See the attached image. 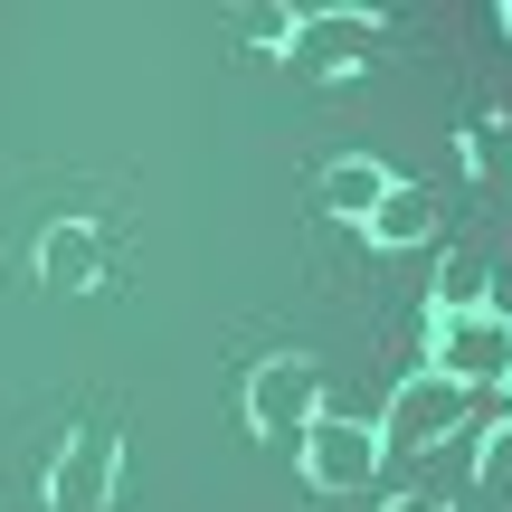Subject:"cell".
<instances>
[{"instance_id":"1","label":"cell","mask_w":512,"mask_h":512,"mask_svg":"<svg viewBox=\"0 0 512 512\" xmlns=\"http://www.w3.org/2000/svg\"><path fill=\"white\" fill-rule=\"evenodd\" d=\"M370 427H380V456H437L446 437L475 427V389H456L446 370H408Z\"/></svg>"},{"instance_id":"2","label":"cell","mask_w":512,"mask_h":512,"mask_svg":"<svg viewBox=\"0 0 512 512\" xmlns=\"http://www.w3.org/2000/svg\"><path fill=\"white\" fill-rule=\"evenodd\" d=\"M313 418H323V370H313L304 351H275V361L247 370V427L266 446H304Z\"/></svg>"},{"instance_id":"3","label":"cell","mask_w":512,"mask_h":512,"mask_svg":"<svg viewBox=\"0 0 512 512\" xmlns=\"http://www.w3.org/2000/svg\"><path fill=\"white\" fill-rule=\"evenodd\" d=\"M427 370H446L456 389L494 399V389H512V323H503L494 304H484V313H456V323H437V342H427Z\"/></svg>"},{"instance_id":"4","label":"cell","mask_w":512,"mask_h":512,"mask_svg":"<svg viewBox=\"0 0 512 512\" xmlns=\"http://www.w3.org/2000/svg\"><path fill=\"white\" fill-rule=\"evenodd\" d=\"M294 456H304V475L323 484V494H361V484L380 475V427H370V418H332V408H323Z\"/></svg>"},{"instance_id":"5","label":"cell","mask_w":512,"mask_h":512,"mask_svg":"<svg viewBox=\"0 0 512 512\" xmlns=\"http://www.w3.org/2000/svg\"><path fill=\"white\" fill-rule=\"evenodd\" d=\"M114 484H124V446H114L105 427L67 437V446H57V465H48V503L57 512H105Z\"/></svg>"},{"instance_id":"6","label":"cell","mask_w":512,"mask_h":512,"mask_svg":"<svg viewBox=\"0 0 512 512\" xmlns=\"http://www.w3.org/2000/svg\"><path fill=\"white\" fill-rule=\"evenodd\" d=\"M38 275H48L57 294H86L95 285V228L86 219H48V238H38Z\"/></svg>"},{"instance_id":"7","label":"cell","mask_w":512,"mask_h":512,"mask_svg":"<svg viewBox=\"0 0 512 512\" xmlns=\"http://www.w3.org/2000/svg\"><path fill=\"white\" fill-rule=\"evenodd\" d=\"M389 190H399V181H389L380 162H361V152L323 171V209H332V219H351V228H370V209H380Z\"/></svg>"},{"instance_id":"8","label":"cell","mask_w":512,"mask_h":512,"mask_svg":"<svg viewBox=\"0 0 512 512\" xmlns=\"http://www.w3.org/2000/svg\"><path fill=\"white\" fill-rule=\"evenodd\" d=\"M427 228H437V200H427L418 181H399L380 209H370V247H427Z\"/></svg>"},{"instance_id":"9","label":"cell","mask_w":512,"mask_h":512,"mask_svg":"<svg viewBox=\"0 0 512 512\" xmlns=\"http://www.w3.org/2000/svg\"><path fill=\"white\" fill-rule=\"evenodd\" d=\"M351 38H361V19H342V10H313L304 29H294V67H304V76H332Z\"/></svg>"},{"instance_id":"10","label":"cell","mask_w":512,"mask_h":512,"mask_svg":"<svg viewBox=\"0 0 512 512\" xmlns=\"http://www.w3.org/2000/svg\"><path fill=\"white\" fill-rule=\"evenodd\" d=\"M456 313H484V256H446V275H437V323H456Z\"/></svg>"},{"instance_id":"11","label":"cell","mask_w":512,"mask_h":512,"mask_svg":"<svg viewBox=\"0 0 512 512\" xmlns=\"http://www.w3.org/2000/svg\"><path fill=\"white\" fill-rule=\"evenodd\" d=\"M475 475H484V494H503V503H512V418H503V437H484Z\"/></svg>"},{"instance_id":"12","label":"cell","mask_w":512,"mask_h":512,"mask_svg":"<svg viewBox=\"0 0 512 512\" xmlns=\"http://www.w3.org/2000/svg\"><path fill=\"white\" fill-rule=\"evenodd\" d=\"M389 512H446L437 494H399V503H389Z\"/></svg>"},{"instance_id":"13","label":"cell","mask_w":512,"mask_h":512,"mask_svg":"<svg viewBox=\"0 0 512 512\" xmlns=\"http://www.w3.org/2000/svg\"><path fill=\"white\" fill-rule=\"evenodd\" d=\"M503 19H512V10H503Z\"/></svg>"}]
</instances>
